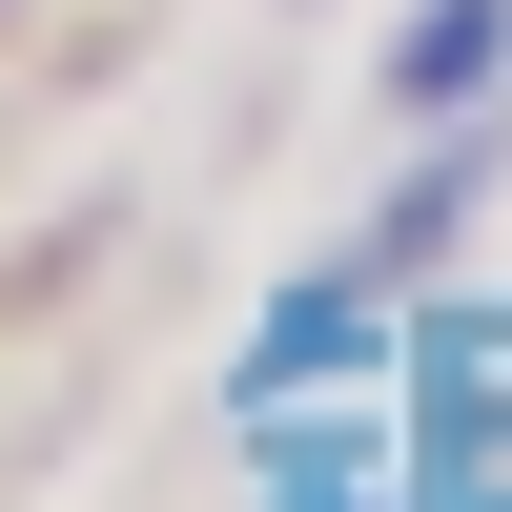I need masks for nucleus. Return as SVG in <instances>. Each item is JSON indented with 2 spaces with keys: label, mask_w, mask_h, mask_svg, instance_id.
Instances as JSON below:
<instances>
[{
  "label": "nucleus",
  "mask_w": 512,
  "mask_h": 512,
  "mask_svg": "<svg viewBox=\"0 0 512 512\" xmlns=\"http://www.w3.org/2000/svg\"><path fill=\"white\" fill-rule=\"evenodd\" d=\"M492 82H512V0H431V21L390 41V103H410V123H472Z\"/></svg>",
  "instance_id": "obj_1"
}]
</instances>
